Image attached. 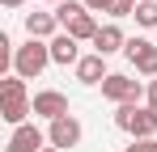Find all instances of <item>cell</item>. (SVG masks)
Instances as JSON below:
<instances>
[{"label":"cell","mask_w":157,"mask_h":152,"mask_svg":"<svg viewBox=\"0 0 157 152\" xmlns=\"http://www.w3.org/2000/svg\"><path fill=\"white\" fill-rule=\"evenodd\" d=\"M47 68H51V42L30 38L26 47H17V55H13V76H21V80H38Z\"/></svg>","instance_id":"cell-1"},{"label":"cell","mask_w":157,"mask_h":152,"mask_svg":"<svg viewBox=\"0 0 157 152\" xmlns=\"http://www.w3.org/2000/svg\"><path fill=\"white\" fill-rule=\"evenodd\" d=\"M98 30H102V25H98V17H94L89 9H81L72 21H64V34H72L77 42H94V38H98Z\"/></svg>","instance_id":"cell-10"},{"label":"cell","mask_w":157,"mask_h":152,"mask_svg":"<svg viewBox=\"0 0 157 152\" xmlns=\"http://www.w3.org/2000/svg\"><path fill=\"white\" fill-rule=\"evenodd\" d=\"M21 101H34L26 93V80H21V76H4V85H0V106H21Z\"/></svg>","instance_id":"cell-13"},{"label":"cell","mask_w":157,"mask_h":152,"mask_svg":"<svg viewBox=\"0 0 157 152\" xmlns=\"http://www.w3.org/2000/svg\"><path fill=\"white\" fill-rule=\"evenodd\" d=\"M144 101H149V110L157 114V80H149V93H144Z\"/></svg>","instance_id":"cell-18"},{"label":"cell","mask_w":157,"mask_h":152,"mask_svg":"<svg viewBox=\"0 0 157 152\" xmlns=\"http://www.w3.org/2000/svg\"><path fill=\"white\" fill-rule=\"evenodd\" d=\"M136 25H149V30H157V0H149V4H136Z\"/></svg>","instance_id":"cell-14"},{"label":"cell","mask_w":157,"mask_h":152,"mask_svg":"<svg viewBox=\"0 0 157 152\" xmlns=\"http://www.w3.org/2000/svg\"><path fill=\"white\" fill-rule=\"evenodd\" d=\"M47 144L51 148H77L81 144V123H77V114H64V118H55L51 127H47Z\"/></svg>","instance_id":"cell-5"},{"label":"cell","mask_w":157,"mask_h":152,"mask_svg":"<svg viewBox=\"0 0 157 152\" xmlns=\"http://www.w3.org/2000/svg\"><path fill=\"white\" fill-rule=\"evenodd\" d=\"M51 63H59V68H77L81 63V42L72 38V34H55L51 38Z\"/></svg>","instance_id":"cell-9"},{"label":"cell","mask_w":157,"mask_h":152,"mask_svg":"<svg viewBox=\"0 0 157 152\" xmlns=\"http://www.w3.org/2000/svg\"><path fill=\"white\" fill-rule=\"evenodd\" d=\"M34 114L47 118V123H55V118L68 114V97H64L59 89H43V93H34Z\"/></svg>","instance_id":"cell-7"},{"label":"cell","mask_w":157,"mask_h":152,"mask_svg":"<svg viewBox=\"0 0 157 152\" xmlns=\"http://www.w3.org/2000/svg\"><path fill=\"white\" fill-rule=\"evenodd\" d=\"M140 0H110V17H136Z\"/></svg>","instance_id":"cell-15"},{"label":"cell","mask_w":157,"mask_h":152,"mask_svg":"<svg viewBox=\"0 0 157 152\" xmlns=\"http://www.w3.org/2000/svg\"><path fill=\"white\" fill-rule=\"evenodd\" d=\"M55 25H59L55 13H30V17H26V34L38 38V42H51V38H55Z\"/></svg>","instance_id":"cell-12"},{"label":"cell","mask_w":157,"mask_h":152,"mask_svg":"<svg viewBox=\"0 0 157 152\" xmlns=\"http://www.w3.org/2000/svg\"><path fill=\"white\" fill-rule=\"evenodd\" d=\"M115 127L128 131L132 139H153L157 114L149 110V106H119V110H115Z\"/></svg>","instance_id":"cell-2"},{"label":"cell","mask_w":157,"mask_h":152,"mask_svg":"<svg viewBox=\"0 0 157 152\" xmlns=\"http://www.w3.org/2000/svg\"><path fill=\"white\" fill-rule=\"evenodd\" d=\"M123 47H128V38H123V30L115 21H106L98 30V38H94V55H102V59H110L115 51H123Z\"/></svg>","instance_id":"cell-8"},{"label":"cell","mask_w":157,"mask_h":152,"mask_svg":"<svg viewBox=\"0 0 157 152\" xmlns=\"http://www.w3.org/2000/svg\"><path fill=\"white\" fill-rule=\"evenodd\" d=\"M4 4H9V9H21V4H26V0H4Z\"/></svg>","instance_id":"cell-19"},{"label":"cell","mask_w":157,"mask_h":152,"mask_svg":"<svg viewBox=\"0 0 157 152\" xmlns=\"http://www.w3.org/2000/svg\"><path fill=\"white\" fill-rule=\"evenodd\" d=\"M106 76H110V72H106L102 55H81V63H77V80H81V85H102Z\"/></svg>","instance_id":"cell-11"},{"label":"cell","mask_w":157,"mask_h":152,"mask_svg":"<svg viewBox=\"0 0 157 152\" xmlns=\"http://www.w3.org/2000/svg\"><path fill=\"white\" fill-rule=\"evenodd\" d=\"M43 144H47V135H43L34 123H21V127H13L4 152H43Z\"/></svg>","instance_id":"cell-6"},{"label":"cell","mask_w":157,"mask_h":152,"mask_svg":"<svg viewBox=\"0 0 157 152\" xmlns=\"http://www.w3.org/2000/svg\"><path fill=\"white\" fill-rule=\"evenodd\" d=\"M89 13H110V0H81Z\"/></svg>","instance_id":"cell-17"},{"label":"cell","mask_w":157,"mask_h":152,"mask_svg":"<svg viewBox=\"0 0 157 152\" xmlns=\"http://www.w3.org/2000/svg\"><path fill=\"white\" fill-rule=\"evenodd\" d=\"M123 55H128V63L140 76H153V80H157V47L149 42V38H128Z\"/></svg>","instance_id":"cell-4"},{"label":"cell","mask_w":157,"mask_h":152,"mask_svg":"<svg viewBox=\"0 0 157 152\" xmlns=\"http://www.w3.org/2000/svg\"><path fill=\"white\" fill-rule=\"evenodd\" d=\"M43 152H59V148H43Z\"/></svg>","instance_id":"cell-20"},{"label":"cell","mask_w":157,"mask_h":152,"mask_svg":"<svg viewBox=\"0 0 157 152\" xmlns=\"http://www.w3.org/2000/svg\"><path fill=\"white\" fill-rule=\"evenodd\" d=\"M140 4H149V0H140Z\"/></svg>","instance_id":"cell-21"},{"label":"cell","mask_w":157,"mask_h":152,"mask_svg":"<svg viewBox=\"0 0 157 152\" xmlns=\"http://www.w3.org/2000/svg\"><path fill=\"white\" fill-rule=\"evenodd\" d=\"M128 152H157V139H132Z\"/></svg>","instance_id":"cell-16"},{"label":"cell","mask_w":157,"mask_h":152,"mask_svg":"<svg viewBox=\"0 0 157 152\" xmlns=\"http://www.w3.org/2000/svg\"><path fill=\"white\" fill-rule=\"evenodd\" d=\"M149 89L140 85V80H132L128 72H110L102 80V97L115 101V106H140V97H144Z\"/></svg>","instance_id":"cell-3"}]
</instances>
